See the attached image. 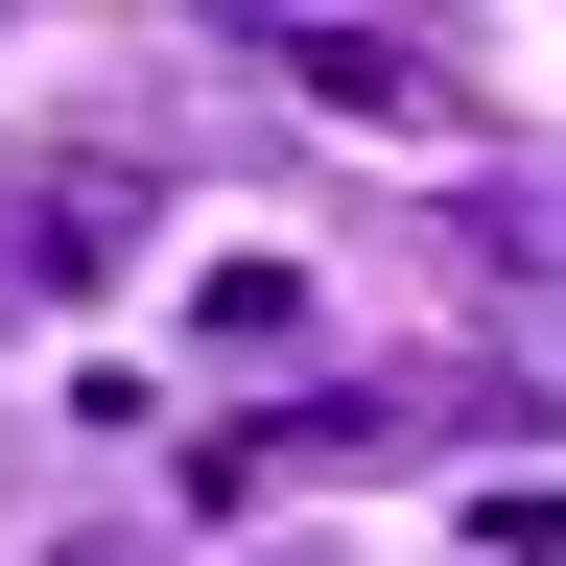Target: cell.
Returning a JSON list of instances; mask_svg holds the SVG:
<instances>
[{"label":"cell","mask_w":566,"mask_h":566,"mask_svg":"<svg viewBox=\"0 0 566 566\" xmlns=\"http://www.w3.org/2000/svg\"><path fill=\"white\" fill-rule=\"evenodd\" d=\"M237 48L283 71V95H331V118H449V48H401V24H307V0H237Z\"/></svg>","instance_id":"cell-1"},{"label":"cell","mask_w":566,"mask_h":566,"mask_svg":"<svg viewBox=\"0 0 566 566\" xmlns=\"http://www.w3.org/2000/svg\"><path fill=\"white\" fill-rule=\"evenodd\" d=\"M472 424H520L495 378H449V354H401V378H354V401H283L260 449H307V472H378V449H472Z\"/></svg>","instance_id":"cell-2"},{"label":"cell","mask_w":566,"mask_h":566,"mask_svg":"<svg viewBox=\"0 0 566 566\" xmlns=\"http://www.w3.org/2000/svg\"><path fill=\"white\" fill-rule=\"evenodd\" d=\"M118 237H142L118 189H0V283H48V307H71V283H118Z\"/></svg>","instance_id":"cell-3"},{"label":"cell","mask_w":566,"mask_h":566,"mask_svg":"<svg viewBox=\"0 0 566 566\" xmlns=\"http://www.w3.org/2000/svg\"><path fill=\"white\" fill-rule=\"evenodd\" d=\"M189 331H212V354H283V331H307V260H260V237H237V260L189 283Z\"/></svg>","instance_id":"cell-4"},{"label":"cell","mask_w":566,"mask_h":566,"mask_svg":"<svg viewBox=\"0 0 566 566\" xmlns=\"http://www.w3.org/2000/svg\"><path fill=\"white\" fill-rule=\"evenodd\" d=\"M472 543H495V566H566V495H543V472H472Z\"/></svg>","instance_id":"cell-5"}]
</instances>
